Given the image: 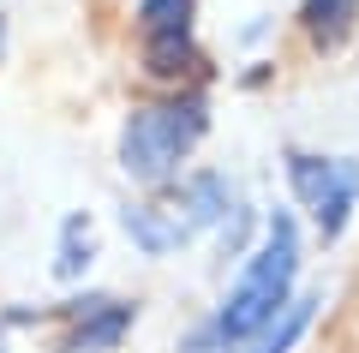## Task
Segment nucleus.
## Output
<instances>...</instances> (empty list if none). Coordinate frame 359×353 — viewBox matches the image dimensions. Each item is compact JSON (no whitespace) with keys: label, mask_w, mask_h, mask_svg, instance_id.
<instances>
[{"label":"nucleus","mask_w":359,"mask_h":353,"mask_svg":"<svg viewBox=\"0 0 359 353\" xmlns=\"http://www.w3.org/2000/svg\"><path fill=\"white\" fill-rule=\"evenodd\" d=\"M294 269H299V240H294V222H287V215H276V222H269L264 252L252 258V269L240 276V288L228 293L222 317H216L210 329H198V335L186 341V353H228V347H240L245 335H257V329H264L269 317H276V312L287 305Z\"/></svg>","instance_id":"nucleus-1"},{"label":"nucleus","mask_w":359,"mask_h":353,"mask_svg":"<svg viewBox=\"0 0 359 353\" xmlns=\"http://www.w3.org/2000/svg\"><path fill=\"white\" fill-rule=\"evenodd\" d=\"M353 18H359V0H306L299 6V30H306L311 48H341L353 36Z\"/></svg>","instance_id":"nucleus-5"},{"label":"nucleus","mask_w":359,"mask_h":353,"mask_svg":"<svg viewBox=\"0 0 359 353\" xmlns=\"http://www.w3.org/2000/svg\"><path fill=\"white\" fill-rule=\"evenodd\" d=\"M287 180H294L299 204L311 210V222H318L323 240H335L347 227V215H353L359 204V162H323V156H287Z\"/></svg>","instance_id":"nucleus-3"},{"label":"nucleus","mask_w":359,"mask_h":353,"mask_svg":"<svg viewBox=\"0 0 359 353\" xmlns=\"http://www.w3.org/2000/svg\"><path fill=\"white\" fill-rule=\"evenodd\" d=\"M186 13L192 0H144V36H168V30H186Z\"/></svg>","instance_id":"nucleus-8"},{"label":"nucleus","mask_w":359,"mask_h":353,"mask_svg":"<svg viewBox=\"0 0 359 353\" xmlns=\"http://www.w3.org/2000/svg\"><path fill=\"white\" fill-rule=\"evenodd\" d=\"M198 48H192V36L186 30H168V36H150V72L156 78H192L198 72Z\"/></svg>","instance_id":"nucleus-7"},{"label":"nucleus","mask_w":359,"mask_h":353,"mask_svg":"<svg viewBox=\"0 0 359 353\" xmlns=\"http://www.w3.org/2000/svg\"><path fill=\"white\" fill-rule=\"evenodd\" d=\"M72 335L60 341L66 353H102V347H114L120 335H126V324H132V305H120V300H84V305H72Z\"/></svg>","instance_id":"nucleus-4"},{"label":"nucleus","mask_w":359,"mask_h":353,"mask_svg":"<svg viewBox=\"0 0 359 353\" xmlns=\"http://www.w3.org/2000/svg\"><path fill=\"white\" fill-rule=\"evenodd\" d=\"M0 353H6V347H0Z\"/></svg>","instance_id":"nucleus-9"},{"label":"nucleus","mask_w":359,"mask_h":353,"mask_svg":"<svg viewBox=\"0 0 359 353\" xmlns=\"http://www.w3.org/2000/svg\"><path fill=\"white\" fill-rule=\"evenodd\" d=\"M204 120H210V114H204V96L138 108V114L126 120V132H120V162H126V174L144 180V186H162V180L186 162V150L204 138Z\"/></svg>","instance_id":"nucleus-2"},{"label":"nucleus","mask_w":359,"mask_h":353,"mask_svg":"<svg viewBox=\"0 0 359 353\" xmlns=\"http://www.w3.org/2000/svg\"><path fill=\"white\" fill-rule=\"evenodd\" d=\"M311 305H318V300H287L282 312L269 317V324L257 329V335H245L240 347H245V353H287L299 335H306V324H311Z\"/></svg>","instance_id":"nucleus-6"}]
</instances>
